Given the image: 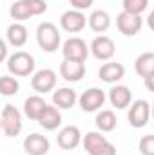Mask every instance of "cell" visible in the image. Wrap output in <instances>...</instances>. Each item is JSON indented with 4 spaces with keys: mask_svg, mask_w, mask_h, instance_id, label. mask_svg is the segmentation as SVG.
<instances>
[{
    "mask_svg": "<svg viewBox=\"0 0 154 155\" xmlns=\"http://www.w3.org/2000/svg\"><path fill=\"white\" fill-rule=\"evenodd\" d=\"M5 67H7L9 74H13L15 78H27L35 74L37 63H35L33 54H29L26 51H16L7 58Z\"/></svg>",
    "mask_w": 154,
    "mask_h": 155,
    "instance_id": "obj_1",
    "label": "cell"
},
{
    "mask_svg": "<svg viewBox=\"0 0 154 155\" xmlns=\"http://www.w3.org/2000/svg\"><path fill=\"white\" fill-rule=\"evenodd\" d=\"M47 11L45 0H16L9 7V15L15 20H29L33 16H40Z\"/></svg>",
    "mask_w": 154,
    "mask_h": 155,
    "instance_id": "obj_2",
    "label": "cell"
},
{
    "mask_svg": "<svg viewBox=\"0 0 154 155\" xmlns=\"http://www.w3.org/2000/svg\"><path fill=\"white\" fill-rule=\"evenodd\" d=\"M37 43L42 51L45 52H56L62 38H60V31L53 22H44L37 27Z\"/></svg>",
    "mask_w": 154,
    "mask_h": 155,
    "instance_id": "obj_3",
    "label": "cell"
},
{
    "mask_svg": "<svg viewBox=\"0 0 154 155\" xmlns=\"http://www.w3.org/2000/svg\"><path fill=\"white\" fill-rule=\"evenodd\" d=\"M0 128L5 137H16L22 132V114L13 105H4L0 114Z\"/></svg>",
    "mask_w": 154,
    "mask_h": 155,
    "instance_id": "obj_4",
    "label": "cell"
},
{
    "mask_svg": "<svg viewBox=\"0 0 154 155\" xmlns=\"http://www.w3.org/2000/svg\"><path fill=\"white\" fill-rule=\"evenodd\" d=\"M151 116H152V110H151V105L145 99H136L134 103H131L129 112H127L129 124L132 128H143V126H147Z\"/></svg>",
    "mask_w": 154,
    "mask_h": 155,
    "instance_id": "obj_5",
    "label": "cell"
},
{
    "mask_svg": "<svg viewBox=\"0 0 154 155\" xmlns=\"http://www.w3.org/2000/svg\"><path fill=\"white\" fill-rule=\"evenodd\" d=\"M91 52V47H87V43L78 36L65 40L64 45H62V54H64V60H73V61H83L87 60Z\"/></svg>",
    "mask_w": 154,
    "mask_h": 155,
    "instance_id": "obj_6",
    "label": "cell"
},
{
    "mask_svg": "<svg viewBox=\"0 0 154 155\" xmlns=\"http://www.w3.org/2000/svg\"><path fill=\"white\" fill-rule=\"evenodd\" d=\"M105 99H107V96H105V92L102 88L91 87L78 97V103H80V108L83 112H100Z\"/></svg>",
    "mask_w": 154,
    "mask_h": 155,
    "instance_id": "obj_7",
    "label": "cell"
},
{
    "mask_svg": "<svg viewBox=\"0 0 154 155\" xmlns=\"http://www.w3.org/2000/svg\"><path fill=\"white\" fill-rule=\"evenodd\" d=\"M87 24H89V18H85L83 11H78V9H69L60 16V27L71 35L82 33Z\"/></svg>",
    "mask_w": 154,
    "mask_h": 155,
    "instance_id": "obj_8",
    "label": "cell"
},
{
    "mask_svg": "<svg viewBox=\"0 0 154 155\" xmlns=\"http://www.w3.org/2000/svg\"><path fill=\"white\" fill-rule=\"evenodd\" d=\"M116 27L125 36H136L142 31V27H143V18L140 15H132V13L121 11L116 16Z\"/></svg>",
    "mask_w": 154,
    "mask_h": 155,
    "instance_id": "obj_9",
    "label": "cell"
},
{
    "mask_svg": "<svg viewBox=\"0 0 154 155\" xmlns=\"http://www.w3.org/2000/svg\"><path fill=\"white\" fill-rule=\"evenodd\" d=\"M89 47H91V54L96 60H100V61H111L116 52V45H114V41H113V38H109L105 35L96 36L91 41Z\"/></svg>",
    "mask_w": 154,
    "mask_h": 155,
    "instance_id": "obj_10",
    "label": "cell"
},
{
    "mask_svg": "<svg viewBox=\"0 0 154 155\" xmlns=\"http://www.w3.org/2000/svg\"><path fill=\"white\" fill-rule=\"evenodd\" d=\"M56 72L53 69H40L31 76V87L38 94H47L53 92L56 87Z\"/></svg>",
    "mask_w": 154,
    "mask_h": 155,
    "instance_id": "obj_11",
    "label": "cell"
},
{
    "mask_svg": "<svg viewBox=\"0 0 154 155\" xmlns=\"http://www.w3.org/2000/svg\"><path fill=\"white\" fill-rule=\"evenodd\" d=\"M82 139H83V135H82V132H80V128L75 126V124H69V126H64L60 132H58V135H56V143H58V146L62 148V150H75L78 144H82Z\"/></svg>",
    "mask_w": 154,
    "mask_h": 155,
    "instance_id": "obj_12",
    "label": "cell"
},
{
    "mask_svg": "<svg viewBox=\"0 0 154 155\" xmlns=\"http://www.w3.org/2000/svg\"><path fill=\"white\" fill-rule=\"evenodd\" d=\"M51 150V143L42 134H31L24 139V152L27 155H47Z\"/></svg>",
    "mask_w": 154,
    "mask_h": 155,
    "instance_id": "obj_13",
    "label": "cell"
},
{
    "mask_svg": "<svg viewBox=\"0 0 154 155\" xmlns=\"http://www.w3.org/2000/svg\"><path fill=\"white\" fill-rule=\"evenodd\" d=\"M60 76L69 83H78L85 76V63L83 61H73V60H64L60 63Z\"/></svg>",
    "mask_w": 154,
    "mask_h": 155,
    "instance_id": "obj_14",
    "label": "cell"
},
{
    "mask_svg": "<svg viewBox=\"0 0 154 155\" xmlns=\"http://www.w3.org/2000/svg\"><path fill=\"white\" fill-rule=\"evenodd\" d=\"M123 76H125V67L118 61H107L98 71V78L109 85H116L120 79H123Z\"/></svg>",
    "mask_w": 154,
    "mask_h": 155,
    "instance_id": "obj_15",
    "label": "cell"
},
{
    "mask_svg": "<svg viewBox=\"0 0 154 155\" xmlns=\"http://www.w3.org/2000/svg\"><path fill=\"white\" fill-rule=\"evenodd\" d=\"M131 99H132V92L125 85H118L116 83V85H113V88L109 90V101H111V105L114 108H118V110L127 108L131 105Z\"/></svg>",
    "mask_w": 154,
    "mask_h": 155,
    "instance_id": "obj_16",
    "label": "cell"
},
{
    "mask_svg": "<svg viewBox=\"0 0 154 155\" xmlns=\"http://www.w3.org/2000/svg\"><path fill=\"white\" fill-rule=\"evenodd\" d=\"M76 101H78L76 90H73L69 87H62V88H56L53 92V105L58 107L60 110H69L71 107H75Z\"/></svg>",
    "mask_w": 154,
    "mask_h": 155,
    "instance_id": "obj_17",
    "label": "cell"
},
{
    "mask_svg": "<svg viewBox=\"0 0 154 155\" xmlns=\"http://www.w3.org/2000/svg\"><path fill=\"white\" fill-rule=\"evenodd\" d=\"M5 41L9 45H13L15 49L24 47L26 41H27V27L24 24H20V22L11 24L7 27V31H5Z\"/></svg>",
    "mask_w": 154,
    "mask_h": 155,
    "instance_id": "obj_18",
    "label": "cell"
},
{
    "mask_svg": "<svg viewBox=\"0 0 154 155\" xmlns=\"http://www.w3.org/2000/svg\"><path fill=\"white\" fill-rule=\"evenodd\" d=\"M45 108H47L45 99L42 96H37V94L35 96H29L24 101V114H26V117H29L31 121H38Z\"/></svg>",
    "mask_w": 154,
    "mask_h": 155,
    "instance_id": "obj_19",
    "label": "cell"
},
{
    "mask_svg": "<svg viewBox=\"0 0 154 155\" xmlns=\"http://www.w3.org/2000/svg\"><path fill=\"white\" fill-rule=\"evenodd\" d=\"M38 124L44 130H56L60 124H62V114H60V108L54 107V105H47V108L44 110V114L40 116Z\"/></svg>",
    "mask_w": 154,
    "mask_h": 155,
    "instance_id": "obj_20",
    "label": "cell"
},
{
    "mask_svg": "<svg viewBox=\"0 0 154 155\" xmlns=\"http://www.w3.org/2000/svg\"><path fill=\"white\" fill-rule=\"evenodd\" d=\"M89 27H91V31L103 35L111 27V15L103 9H94L89 15Z\"/></svg>",
    "mask_w": 154,
    "mask_h": 155,
    "instance_id": "obj_21",
    "label": "cell"
},
{
    "mask_svg": "<svg viewBox=\"0 0 154 155\" xmlns=\"http://www.w3.org/2000/svg\"><path fill=\"white\" fill-rule=\"evenodd\" d=\"M134 71L140 78H149L154 74V52H142L134 61Z\"/></svg>",
    "mask_w": 154,
    "mask_h": 155,
    "instance_id": "obj_22",
    "label": "cell"
},
{
    "mask_svg": "<svg viewBox=\"0 0 154 155\" xmlns=\"http://www.w3.org/2000/svg\"><path fill=\"white\" fill-rule=\"evenodd\" d=\"M103 132H89V134H85L83 135V139H82V146H83V150L87 152V153H94L96 150H100L109 139L105 137V135H102Z\"/></svg>",
    "mask_w": 154,
    "mask_h": 155,
    "instance_id": "obj_23",
    "label": "cell"
},
{
    "mask_svg": "<svg viewBox=\"0 0 154 155\" xmlns=\"http://www.w3.org/2000/svg\"><path fill=\"white\" fill-rule=\"evenodd\" d=\"M94 123H96V128H98L100 132L109 134V132H113V130L116 128L118 119H116V114L113 112V110H100V112L96 114Z\"/></svg>",
    "mask_w": 154,
    "mask_h": 155,
    "instance_id": "obj_24",
    "label": "cell"
},
{
    "mask_svg": "<svg viewBox=\"0 0 154 155\" xmlns=\"http://www.w3.org/2000/svg\"><path fill=\"white\" fill-rule=\"evenodd\" d=\"M18 90H20V83H18L16 78H13V76H2L0 78V94L2 96L9 97V96L18 94Z\"/></svg>",
    "mask_w": 154,
    "mask_h": 155,
    "instance_id": "obj_25",
    "label": "cell"
},
{
    "mask_svg": "<svg viewBox=\"0 0 154 155\" xmlns=\"http://www.w3.org/2000/svg\"><path fill=\"white\" fill-rule=\"evenodd\" d=\"M121 5H123V11L142 16V13L149 7V0H123Z\"/></svg>",
    "mask_w": 154,
    "mask_h": 155,
    "instance_id": "obj_26",
    "label": "cell"
},
{
    "mask_svg": "<svg viewBox=\"0 0 154 155\" xmlns=\"http://www.w3.org/2000/svg\"><path fill=\"white\" fill-rule=\"evenodd\" d=\"M138 150L142 155H154V134L143 135L138 143Z\"/></svg>",
    "mask_w": 154,
    "mask_h": 155,
    "instance_id": "obj_27",
    "label": "cell"
},
{
    "mask_svg": "<svg viewBox=\"0 0 154 155\" xmlns=\"http://www.w3.org/2000/svg\"><path fill=\"white\" fill-rule=\"evenodd\" d=\"M91 155H116V146L111 141H107L100 150H96L94 153H91Z\"/></svg>",
    "mask_w": 154,
    "mask_h": 155,
    "instance_id": "obj_28",
    "label": "cell"
},
{
    "mask_svg": "<svg viewBox=\"0 0 154 155\" xmlns=\"http://www.w3.org/2000/svg\"><path fill=\"white\" fill-rule=\"evenodd\" d=\"M69 2H71L73 9L83 11V9H89V7L93 5V2H94V0H69Z\"/></svg>",
    "mask_w": 154,
    "mask_h": 155,
    "instance_id": "obj_29",
    "label": "cell"
},
{
    "mask_svg": "<svg viewBox=\"0 0 154 155\" xmlns=\"http://www.w3.org/2000/svg\"><path fill=\"white\" fill-rule=\"evenodd\" d=\"M7 41H0V60L2 61H7Z\"/></svg>",
    "mask_w": 154,
    "mask_h": 155,
    "instance_id": "obj_30",
    "label": "cell"
},
{
    "mask_svg": "<svg viewBox=\"0 0 154 155\" xmlns=\"http://www.w3.org/2000/svg\"><path fill=\"white\" fill-rule=\"evenodd\" d=\"M143 83H145L147 90L154 92V74H152V76H149V78H145V79H143Z\"/></svg>",
    "mask_w": 154,
    "mask_h": 155,
    "instance_id": "obj_31",
    "label": "cell"
},
{
    "mask_svg": "<svg viewBox=\"0 0 154 155\" xmlns=\"http://www.w3.org/2000/svg\"><path fill=\"white\" fill-rule=\"evenodd\" d=\"M145 22H147L149 29H151V31H154V7L151 9V13L147 15V20H145Z\"/></svg>",
    "mask_w": 154,
    "mask_h": 155,
    "instance_id": "obj_32",
    "label": "cell"
},
{
    "mask_svg": "<svg viewBox=\"0 0 154 155\" xmlns=\"http://www.w3.org/2000/svg\"><path fill=\"white\" fill-rule=\"evenodd\" d=\"M151 110H152V117H154V103H152V107H151Z\"/></svg>",
    "mask_w": 154,
    "mask_h": 155,
    "instance_id": "obj_33",
    "label": "cell"
}]
</instances>
